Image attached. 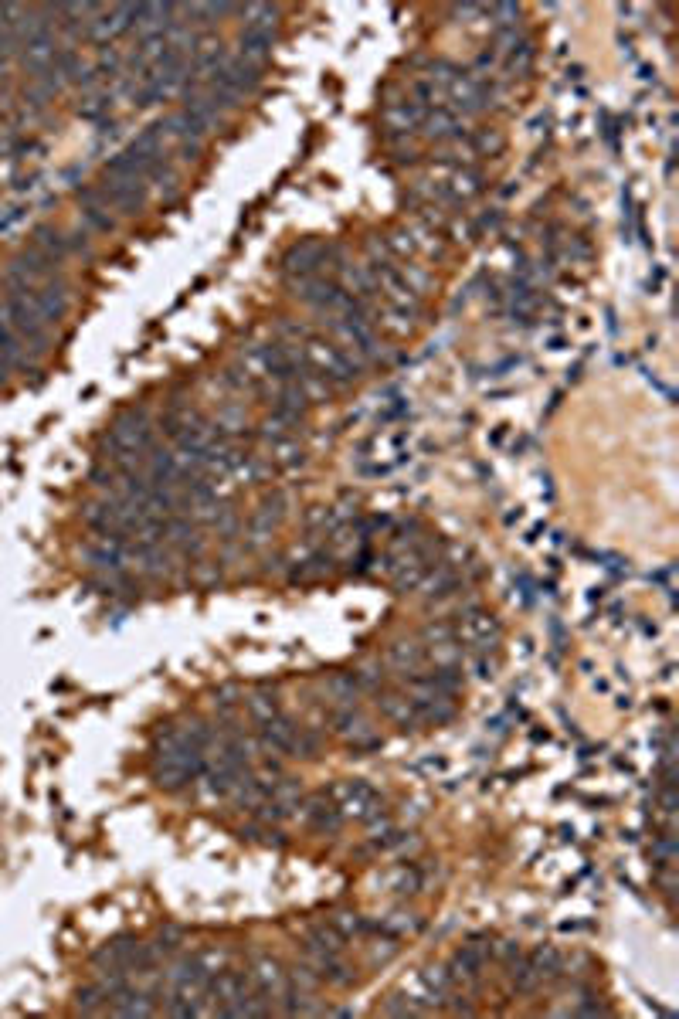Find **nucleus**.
I'll use <instances>...</instances> for the list:
<instances>
[{
	"instance_id": "4",
	"label": "nucleus",
	"mask_w": 679,
	"mask_h": 1019,
	"mask_svg": "<svg viewBox=\"0 0 679 1019\" xmlns=\"http://www.w3.org/2000/svg\"><path fill=\"white\" fill-rule=\"evenodd\" d=\"M330 248H323L320 242H303V245H292L289 252H286V259H282V269H286V276L292 282H299V279H313V276H320V265L330 259Z\"/></svg>"
},
{
	"instance_id": "6",
	"label": "nucleus",
	"mask_w": 679,
	"mask_h": 1019,
	"mask_svg": "<svg viewBox=\"0 0 679 1019\" xmlns=\"http://www.w3.org/2000/svg\"><path fill=\"white\" fill-rule=\"evenodd\" d=\"M299 812H303L306 826L313 829V833H337L343 826V812L337 809L333 795H313V799H306L303 806H299Z\"/></svg>"
},
{
	"instance_id": "7",
	"label": "nucleus",
	"mask_w": 679,
	"mask_h": 1019,
	"mask_svg": "<svg viewBox=\"0 0 679 1019\" xmlns=\"http://www.w3.org/2000/svg\"><path fill=\"white\" fill-rule=\"evenodd\" d=\"M238 58H245V62H252V65H265L269 62V55H272V34H265V31H242V38H238Z\"/></svg>"
},
{
	"instance_id": "10",
	"label": "nucleus",
	"mask_w": 679,
	"mask_h": 1019,
	"mask_svg": "<svg viewBox=\"0 0 679 1019\" xmlns=\"http://www.w3.org/2000/svg\"><path fill=\"white\" fill-rule=\"evenodd\" d=\"M245 707H248V714L255 717V724H265V721H272V717H279V704H275V697L272 693H252V697L245 700Z\"/></svg>"
},
{
	"instance_id": "1",
	"label": "nucleus",
	"mask_w": 679,
	"mask_h": 1019,
	"mask_svg": "<svg viewBox=\"0 0 679 1019\" xmlns=\"http://www.w3.org/2000/svg\"><path fill=\"white\" fill-rule=\"evenodd\" d=\"M333 802L343 812V819H360V822H371L381 816V799L371 785L364 782H343L333 789Z\"/></svg>"
},
{
	"instance_id": "9",
	"label": "nucleus",
	"mask_w": 679,
	"mask_h": 1019,
	"mask_svg": "<svg viewBox=\"0 0 679 1019\" xmlns=\"http://www.w3.org/2000/svg\"><path fill=\"white\" fill-rule=\"evenodd\" d=\"M106 1003H109V989L102 986V982H92V986L79 989V996H75L79 1013H106Z\"/></svg>"
},
{
	"instance_id": "3",
	"label": "nucleus",
	"mask_w": 679,
	"mask_h": 1019,
	"mask_svg": "<svg viewBox=\"0 0 679 1019\" xmlns=\"http://www.w3.org/2000/svg\"><path fill=\"white\" fill-rule=\"evenodd\" d=\"M28 296H31L34 310L41 313V320H45V323L65 320V313H68V286H65V279H62V276H55V279H48V282H38V286H31V289H28Z\"/></svg>"
},
{
	"instance_id": "5",
	"label": "nucleus",
	"mask_w": 679,
	"mask_h": 1019,
	"mask_svg": "<svg viewBox=\"0 0 679 1019\" xmlns=\"http://www.w3.org/2000/svg\"><path fill=\"white\" fill-rule=\"evenodd\" d=\"M248 979H252V989H255V996H262L265 1003H272V999H282L286 996V986H289V975L279 969V962L275 958H255V965H252V972H248Z\"/></svg>"
},
{
	"instance_id": "8",
	"label": "nucleus",
	"mask_w": 679,
	"mask_h": 1019,
	"mask_svg": "<svg viewBox=\"0 0 679 1019\" xmlns=\"http://www.w3.org/2000/svg\"><path fill=\"white\" fill-rule=\"evenodd\" d=\"M381 710L391 717L394 724H401L408 731V727H415L421 717H418V710L415 704H411V697H381Z\"/></svg>"
},
{
	"instance_id": "2",
	"label": "nucleus",
	"mask_w": 679,
	"mask_h": 1019,
	"mask_svg": "<svg viewBox=\"0 0 679 1019\" xmlns=\"http://www.w3.org/2000/svg\"><path fill=\"white\" fill-rule=\"evenodd\" d=\"M96 187H99L102 201H106V208H113L119 214H136V211H143V204H146V184L130 181V177H106V181Z\"/></svg>"
}]
</instances>
